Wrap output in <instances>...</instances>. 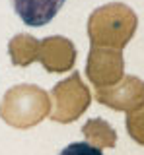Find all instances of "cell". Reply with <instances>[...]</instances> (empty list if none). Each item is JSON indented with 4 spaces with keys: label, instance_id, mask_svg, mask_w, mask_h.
<instances>
[{
    "label": "cell",
    "instance_id": "6da1fadb",
    "mask_svg": "<svg viewBox=\"0 0 144 155\" xmlns=\"http://www.w3.org/2000/svg\"><path fill=\"white\" fill-rule=\"evenodd\" d=\"M138 18L131 6L123 2H109L95 8L88 18V37L92 47L119 48L134 37Z\"/></svg>",
    "mask_w": 144,
    "mask_h": 155
},
{
    "label": "cell",
    "instance_id": "7a4b0ae2",
    "mask_svg": "<svg viewBox=\"0 0 144 155\" xmlns=\"http://www.w3.org/2000/svg\"><path fill=\"white\" fill-rule=\"evenodd\" d=\"M49 93L33 84H20L10 87L0 103L2 120L14 128H33L49 116Z\"/></svg>",
    "mask_w": 144,
    "mask_h": 155
},
{
    "label": "cell",
    "instance_id": "3957f363",
    "mask_svg": "<svg viewBox=\"0 0 144 155\" xmlns=\"http://www.w3.org/2000/svg\"><path fill=\"white\" fill-rule=\"evenodd\" d=\"M53 99L49 118L57 124H68L78 120L92 103V93L82 81L78 72H72L70 78L59 81L51 91Z\"/></svg>",
    "mask_w": 144,
    "mask_h": 155
},
{
    "label": "cell",
    "instance_id": "277c9868",
    "mask_svg": "<svg viewBox=\"0 0 144 155\" xmlns=\"http://www.w3.org/2000/svg\"><path fill=\"white\" fill-rule=\"evenodd\" d=\"M86 76L95 89L113 87L125 76L123 51L107 47H90L86 60Z\"/></svg>",
    "mask_w": 144,
    "mask_h": 155
},
{
    "label": "cell",
    "instance_id": "5b68a950",
    "mask_svg": "<svg viewBox=\"0 0 144 155\" xmlns=\"http://www.w3.org/2000/svg\"><path fill=\"white\" fill-rule=\"evenodd\" d=\"M95 99L109 109L132 113L144 107V80L136 76H123V80L113 87L95 89Z\"/></svg>",
    "mask_w": 144,
    "mask_h": 155
},
{
    "label": "cell",
    "instance_id": "8992f818",
    "mask_svg": "<svg viewBox=\"0 0 144 155\" xmlns=\"http://www.w3.org/2000/svg\"><path fill=\"white\" fill-rule=\"evenodd\" d=\"M76 47L70 39L60 37V35H53L45 37L43 41H39V52H37V60L43 64L47 72L53 74H62L68 72L76 62Z\"/></svg>",
    "mask_w": 144,
    "mask_h": 155
},
{
    "label": "cell",
    "instance_id": "52a82bcc",
    "mask_svg": "<svg viewBox=\"0 0 144 155\" xmlns=\"http://www.w3.org/2000/svg\"><path fill=\"white\" fill-rule=\"evenodd\" d=\"M14 10L26 25L41 27L47 25L59 14L64 0H12Z\"/></svg>",
    "mask_w": 144,
    "mask_h": 155
},
{
    "label": "cell",
    "instance_id": "ba28073f",
    "mask_svg": "<svg viewBox=\"0 0 144 155\" xmlns=\"http://www.w3.org/2000/svg\"><path fill=\"white\" fill-rule=\"evenodd\" d=\"M37 52H39V41L29 33L14 35L8 43V54L14 66H29L37 60Z\"/></svg>",
    "mask_w": 144,
    "mask_h": 155
},
{
    "label": "cell",
    "instance_id": "9c48e42d",
    "mask_svg": "<svg viewBox=\"0 0 144 155\" xmlns=\"http://www.w3.org/2000/svg\"><path fill=\"white\" fill-rule=\"evenodd\" d=\"M82 134L88 140V143L98 147V149L115 147V143H117V132L103 118H90L82 126Z\"/></svg>",
    "mask_w": 144,
    "mask_h": 155
},
{
    "label": "cell",
    "instance_id": "30bf717a",
    "mask_svg": "<svg viewBox=\"0 0 144 155\" xmlns=\"http://www.w3.org/2000/svg\"><path fill=\"white\" fill-rule=\"evenodd\" d=\"M125 124H127L129 136H131L136 143L144 145V107L132 110V113H127Z\"/></svg>",
    "mask_w": 144,
    "mask_h": 155
},
{
    "label": "cell",
    "instance_id": "8fae6325",
    "mask_svg": "<svg viewBox=\"0 0 144 155\" xmlns=\"http://www.w3.org/2000/svg\"><path fill=\"white\" fill-rule=\"evenodd\" d=\"M60 155H103L101 149L90 145L88 142H74L70 145H66L60 151Z\"/></svg>",
    "mask_w": 144,
    "mask_h": 155
}]
</instances>
